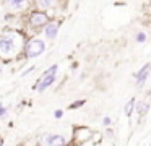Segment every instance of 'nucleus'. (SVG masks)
<instances>
[{
  "label": "nucleus",
  "mask_w": 151,
  "mask_h": 146,
  "mask_svg": "<svg viewBox=\"0 0 151 146\" xmlns=\"http://www.w3.org/2000/svg\"><path fill=\"white\" fill-rule=\"evenodd\" d=\"M50 5H52V2H50V0H41V2H37V6H39V8H42V10H47Z\"/></svg>",
  "instance_id": "11"
},
{
  "label": "nucleus",
  "mask_w": 151,
  "mask_h": 146,
  "mask_svg": "<svg viewBox=\"0 0 151 146\" xmlns=\"http://www.w3.org/2000/svg\"><path fill=\"white\" fill-rule=\"evenodd\" d=\"M59 32V23H47L46 28H44V34L47 39H54Z\"/></svg>",
  "instance_id": "5"
},
{
  "label": "nucleus",
  "mask_w": 151,
  "mask_h": 146,
  "mask_svg": "<svg viewBox=\"0 0 151 146\" xmlns=\"http://www.w3.org/2000/svg\"><path fill=\"white\" fill-rule=\"evenodd\" d=\"M133 106H135V99H130L127 104H125V115L130 117L132 112H133Z\"/></svg>",
  "instance_id": "9"
},
{
  "label": "nucleus",
  "mask_w": 151,
  "mask_h": 146,
  "mask_svg": "<svg viewBox=\"0 0 151 146\" xmlns=\"http://www.w3.org/2000/svg\"><path fill=\"white\" fill-rule=\"evenodd\" d=\"M0 146H4V140L0 138Z\"/></svg>",
  "instance_id": "17"
},
{
  "label": "nucleus",
  "mask_w": 151,
  "mask_h": 146,
  "mask_svg": "<svg viewBox=\"0 0 151 146\" xmlns=\"http://www.w3.org/2000/svg\"><path fill=\"white\" fill-rule=\"evenodd\" d=\"M146 41V34L145 32H138L137 34V42H145Z\"/></svg>",
  "instance_id": "12"
},
{
  "label": "nucleus",
  "mask_w": 151,
  "mask_h": 146,
  "mask_svg": "<svg viewBox=\"0 0 151 146\" xmlns=\"http://www.w3.org/2000/svg\"><path fill=\"white\" fill-rule=\"evenodd\" d=\"M83 104H85V101L81 99V101H76V102H73L70 107H72V109H75V107H80V106H83Z\"/></svg>",
  "instance_id": "14"
},
{
  "label": "nucleus",
  "mask_w": 151,
  "mask_h": 146,
  "mask_svg": "<svg viewBox=\"0 0 151 146\" xmlns=\"http://www.w3.org/2000/svg\"><path fill=\"white\" fill-rule=\"evenodd\" d=\"M5 115H7V107H4L2 104H0V119L5 117Z\"/></svg>",
  "instance_id": "13"
},
{
  "label": "nucleus",
  "mask_w": 151,
  "mask_h": 146,
  "mask_svg": "<svg viewBox=\"0 0 151 146\" xmlns=\"http://www.w3.org/2000/svg\"><path fill=\"white\" fill-rule=\"evenodd\" d=\"M55 81V75H49V76H42V80L37 83V86H36V89L37 91H44V89H47V88L50 86V84Z\"/></svg>",
  "instance_id": "6"
},
{
  "label": "nucleus",
  "mask_w": 151,
  "mask_h": 146,
  "mask_svg": "<svg viewBox=\"0 0 151 146\" xmlns=\"http://www.w3.org/2000/svg\"><path fill=\"white\" fill-rule=\"evenodd\" d=\"M148 107H150V104H148V102H138L137 104V112L140 114V115H141V114H146L148 112Z\"/></svg>",
  "instance_id": "8"
},
{
  "label": "nucleus",
  "mask_w": 151,
  "mask_h": 146,
  "mask_svg": "<svg viewBox=\"0 0 151 146\" xmlns=\"http://www.w3.org/2000/svg\"><path fill=\"white\" fill-rule=\"evenodd\" d=\"M111 117H104V119H102V123H104V125H111Z\"/></svg>",
  "instance_id": "16"
},
{
  "label": "nucleus",
  "mask_w": 151,
  "mask_h": 146,
  "mask_svg": "<svg viewBox=\"0 0 151 146\" xmlns=\"http://www.w3.org/2000/svg\"><path fill=\"white\" fill-rule=\"evenodd\" d=\"M62 115H63V110H55V112H54V117H55V119H60Z\"/></svg>",
  "instance_id": "15"
},
{
  "label": "nucleus",
  "mask_w": 151,
  "mask_h": 146,
  "mask_svg": "<svg viewBox=\"0 0 151 146\" xmlns=\"http://www.w3.org/2000/svg\"><path fill=\"white\" fill-rule=\"evenodd\" d=\"M150 146H151V143H150Z\"/></svg>",
  "instance_id": "18"
},
{
  "label": "nucleus",
  "mask_w": 151,
  "mask_h": 146,
  "mask_svg": "<svg viewBox=\"0 0 151 146\" xmlns=\"http://www.w3.org/2000/svg\"><path fill=\"white\" fill-rule=\"evenodd\" d=\"M24 50H26V55L29 58L37 57V55H41L44 50H46V42L41 41V39H31V41L26 44Z\"/></svg>",
  "instance_id": "2"
},
{
  "label": "nucleus",
  "mask_w": 151,
  "mask_h": 146,
  "mask_svg": "<svg viewBox=\"0 0 151 146\" xmlns=\"http://www.w3.org/2000/svg\"><path fill=\"white\" fill-rule=\"evenodd\" d=\"M148 70H150V63H146L140 71H138V73H135V78H137L138 86H141V84L145 83V80H146V76H148Z\"/></svg>",
  "instance_id": "7"
},
{
  "label": "nucleus",
  "mask_w": 151,
  "mask_h": 146,
  "mask_svg": "<svg viewBox=\"0 0 151 146\" xmlns=\"http://www.w3.org/2000/svg\"><path fill=\"white\" fill-rule=\"evenodd\" d=\"M29 23L33 26H41V24H46L47 23V16L44 15L42 12H33L29 16Z\"/></svg>",
  "instance_id": "4"
},
{
  "label": "nucleus",
  "mask_w": 151,
  "mask_h": 146,
  "mask_svg": "<svg viewBox=\"0 0 151 146\" xmlns=\"http://www.w3.org/2000/svg\"><path fill=\"white\" fill-rule=\"evenodd\" d=\"M42 143L47 146H62V145H65V138L62 135H47L42 140Z\"/></svg>",
  "instance_id": "3"
},
{
  "label": "nucleus",
  "mask_w": 151,
  "mask_h": 146,
  "mask_svg": "<svg viewBox=\"0 0 151 146\" xmlns=\"http://www.w3.org/2000/svg\"><path fill=\"white\" fill-rule=\"evenodd\" d=\"M17 54V44H15V36H2L0 37V57L10 58Z\"/></svg>",
  "instance_id": "1"
},
{
  "label": "nucleus",
  "mask_w": 151,
  "mask_h": 146,
  "mask_svg": "<svg viewBox=\"0 0 151 146\" xmlns=\"http://www.w3.org/2000/svg\"><path fill=\"white\" fill-rule=\"evenodd\" d=\"M7 5L8 6H13V10H20L21 6L24 5V2H23V0H10V2H7Z\"/></svg>",
  "instance_id": "10"
}]
</instances>
